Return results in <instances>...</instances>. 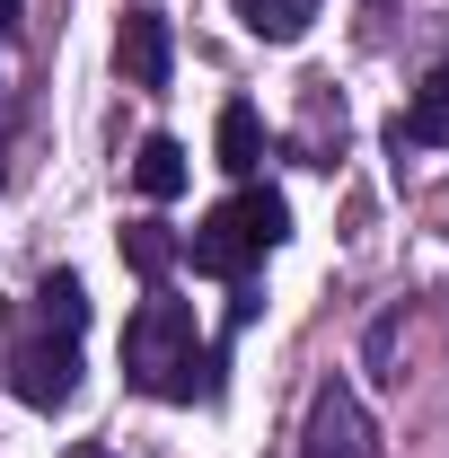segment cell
Wrapping results in <instances>:
<instances>
[{"mask_svg": "<svg viewBox=\"0 0 449 458\" xmlns=\"http://www.w3.org/2000/svg\"><path fill=\"white\" fill-rule=\"evenodd\" d=\"M123 379L141 397H168V405H194V397H221V352L194 335V309L150 291L132 318H123Z\"/></svg>", "mask_w": 449, "mask_h": 458, "instance_id": "6da1fadb", "label": "cell"}, {"mask_svg": "<svg viewBox=\"0 0 449 458\" xmlns=\"http://www.w3.org/2000/svg\"><path fill=\"white\" fill-rule=\"evenodd\" d=\"M300 458H379V432H370V414H361V397H352L343 379H326V388L309 397Z\"/></svg>", "mask_w": 449, "mask_h": 458, "instance_id": "7a4b0ae2", "label": "cell"}, {"mask_svg": "<svg viewBox=\"0 0 449 458\" xmlns=\"http://www.w3.org/2000/svg\"><path fill=\"white\" fill-rule=\"evenodd\" d=\"M9 388L18 405H36V414H54V405L80 397V335H36L9 352Z\"/></svg>", "mask_w": 449, "mask_h": 458, "instance_id": "3957f363", "label": "cell"}, {"mask_svg": "<svg viewBox=\"0 0 449 458\" xmlns=\"http://www.w3.org/2000/svg\"><path fill=\"white\" fill-rule=\"evenodd\" d=\"M185 256H194V274H221V283H247V265L265 256V238L247 221V203H212L194 238H185Z\"/></svg>", "mask_w": 449, "mask_h": 458, "instance_id": "277c9868", "label": "cell"}, {"mask_svg": "<svg viewBox=\"0 0 449 458\" xmlns=\"http://www.w3.org/2000/svg\"><path fill=\"white\" fill-rule=\"evenodd\" d=\"M114 71H123L132 89H168L176 36H168V18H159V9H132V18L114 27Z\"/></svg>", "mask_w": 449, "mask_h": 458, "instance_id": "5b68a950", "label": "cell"}, {"mask_svg": "<svg viewBox=\"0 0 449 458\" xmlns=\"http://www.w3.org/2000/svg\"><path fill=\"white\" fill-rule=\"evenodd\" d=\"M396 159H405V150H449V71H432V80H423V89H414V106L396 114Z\"/></svg>", "mask_w": 449, "mask_h": 458, "instance_id": "8992f818", "label": "cell"}, {"mask_svg": "<svg viewBox=\"0 0 449 458\" xmlns=\"http://www.w3.org/2000/svg\"><path fill=\"white\" fill-rule=\"evenodd\" d=\"M185 176H194V168H185V141H176V132H150V141L132 150V185H141L150 203H176Z\"/></svg>", "mask_w": 449, "mask_h": 458, "instance_id": "52a82bcc", "label": "cell"}, {"mask_svg": "<svg viewBox=\"0 0 449 458\" xmlns=\"http://www.w3.org/2000/svg\"><path fill=\"white\" fill-rule=\"evenodd\" d=\"M36 318H45V335H80V327H89V283H80L71 265H54V274L36 283Z\"/></svg>", "mask_w": 449, "mask_h": 458, "instance_id": "ba28073f", "label": "cell"}, {"mask_svg": "<svg viewBox=\"0 0 449 458\" xmlns=\"http://www.w3.org/2000/svg\"><path fill=\"white\" fill-rule=\"evenodd\" d=\"M176 256H185V238H176L168 221H132V229H123V265H132V274H141L150 291L168 283V265H176Z\"/></svg>", "mask_w": 449, "mask_h": 458, "instance_id": "9c48e42d", "label": "cell"}, {"mask_svg": "<svg viewBox=\"0 0 449 458\" xmlns=\"http://www.w3.org/2000/svg\"><path fill=\"white\" fill-rule=\"evenodd\" d=\"M238 18H247V36H265V45H300L309 18H318V0H238Z\"/></svg>", "mask_w": 449, "mask_h": 458, "instance_id": "30bf717a", "label": "cell"}, {"mask_svg": "<svg viewBox=\"0 0 449 458\" xmlns=\"http://www.w3.org/2000/svg\"><path fill=\"white\" fill-rule=\"evenodd\" d=\"M256 159H265V114L256 106H221V168L256 176Z\"/></svg>", "mask_w": 449, "mask_h": 458, "instance_id": "8fae6325", "label": "cell"}, {"mask_svg": "<svg viewBox=\"0 0 449 458\" xmlns=\"http://www.w3.org/2000/svg\"><path fill=\"white\" fill-rule=\"evenodd\" d=\"M238 203H247V221H256V238H265V247H282V238H291V203H282L274 185H247Z\"/></svg>", "mask_w": 449, "mask_h": 458, "instance_id": "7c38bea8", "label": "cell"}, {"mask_svg": "<svg viewBox=\"0 0 449 458\" xmlns=\"http://www.w3.org/2000/svg\"><path fill=\"white\" fill-rule=\"evenodd\" d=\"M62 458H114V450H106V441H71Z\"/></svg>", "mask_w": 449, "mask_h": 458, "instance_id": "4fadbf2b", "label": "cell"}, {"mask_svg": "<svg viewBox=\"0 0 449 458\" xmlns=\"http://www.w3.org/2000/svg\"><path fill=\"white\" fill-rule=\"evenodd\" d=\"M18 9H27V0H0V36H9V27H18Z\"/></svg>", "mask_w": 449, "mask_h": 458, "instance_id": "5bb4252c", "label": "cell"}]
</instances>
